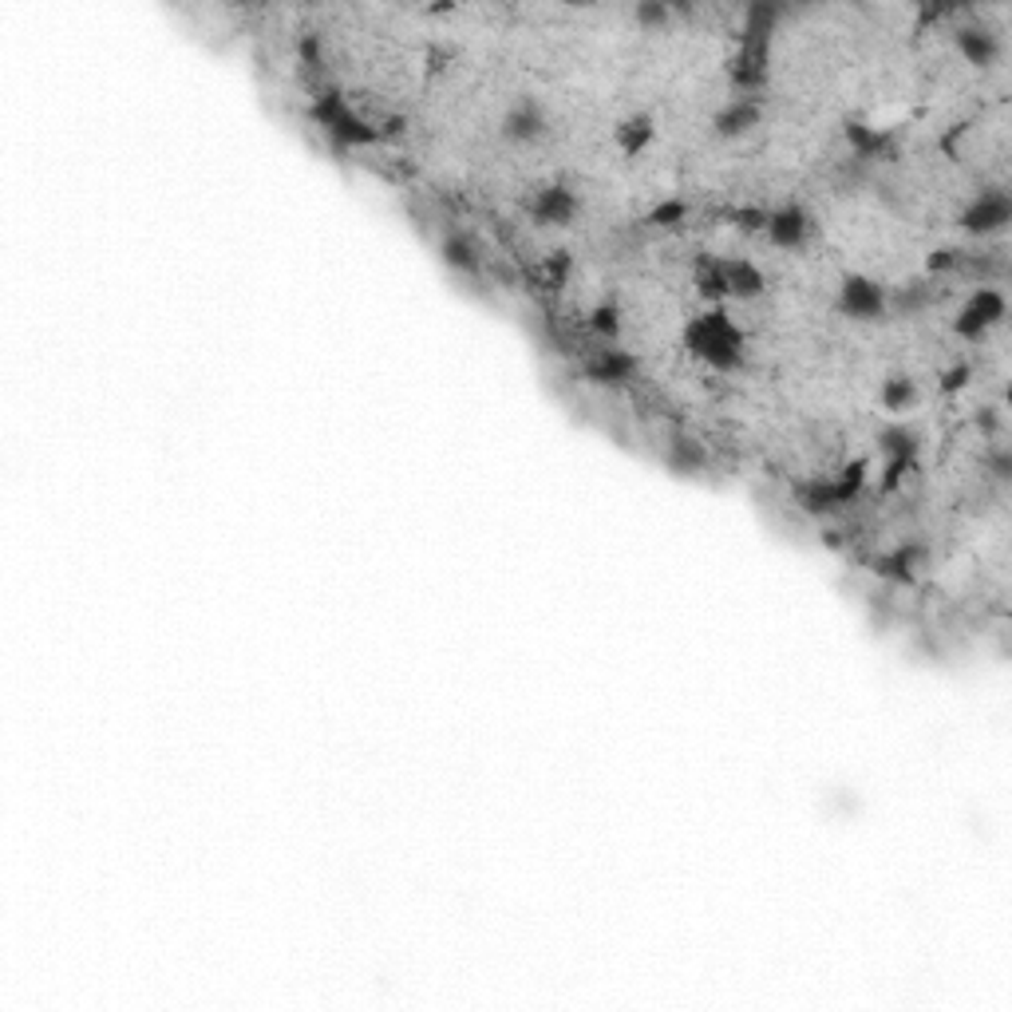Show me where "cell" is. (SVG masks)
Instances as JSON below:
<instances>
[{
  "mask_svg": "<svg viewBox=\"0 0 1012 1012\" xmlns=\"http://www.w3.org/2000/svg\"><path fill=\"white\" fill-rule=\"evenodd\" d=\"M684 344H689V352H693L696 361H704L716 373H736L748 356L744 332H740V325L723 309L701 313V317L689 320Z\"/></svg>",
  "mask_w": 1012,
  "mask_h": 1012,
  "instance_id": "6da1fadb",
  "label": "cell"
},
{
  "mask_svg": "<svg viewBox=\"0 0 1012 1012\" xmlns=\"http://www.w3.org/2000/svg\"><path fill=\"white\" fill-rule=\"evenodd\" d=\"M696 281H701V290L716 301H752V297H760L764 285H767L764 269L752 266V261H744V258L704 261L701 273H696Z\"/></svg>",
  "mask_w": 1012,
  "mask_h": 1012,
  "instance_id": "7a4b0ae2",
  "label": "cell"
},
{
  "mask_svg": "<svg viewBox=\"0 0 1012 1012\" xmlns=\"http://www.w3.org/2000/svg\"><path fill=\"white\" fill-rule=\"evenodd\" d=\"M309 111H313V119H317V123L344 146H361V143H376V139H380V127H373L368 119H361V115L352 111L337 92H320L317 99H313Z\"/></svg>",
  "mask_w": 1012,
  "mask_h": 1012,
  "instance_id": "3957f363",
  "label": "cell"
},
{
  "mask_svg": "<svg viewBox=\"0 0 1012 1012\" xmlns=\"http://www.w3.org/2000/svg\"><path fill=\"white\" fill-rule=\"evenodd\" d=\"M1004 313H1009L1004 293L992 290V285H981V290L961 305L957 317H953V337H961V341H981V337H989V332L1001 325Z\"/></svg>",
  "mask_w": 1012,
  "mask_h": 1012,
  "instance_id": "277c9868",
  "label": "cell"
},
{
  "mask_svg": "<svg viewBox=\"0 0 1012 1012\" xmlns=\"http://www.w3.org/2000/svg\"><path fill=\"white\" fill-rule=\"evenodd\" d=\"M772 68V36L767 32H740V52L732 60V83L740 95H752L767 83Z\"/></svg>",
  "mask_w": 1012,
  "mask_h": 1012,
  "instance_id": "5b68a950",
  "label": "cell"
},
{
  "mask_svg": "<svg viewBox=\"0 0 1012 1012\" xmlns=\"http://www.w3.org/2000/svg\"><path fill=\"white\" fill-rule=\"evenodd\" d=\"M1009 222H1012V198L1004 195L1001 187L981 190V195L973 198L969 207L957 214V226L965 230V234H973V238H992V234L1009 230Z\"/></svg>",
  "mask_w": 1012,
  "mask_h": 1012,
  "instance_id": "8992f818",
  "label": "cell"
},
{
  "mask_svg": "<svg viewBox=\"0 0 1012 1012\" xmlns=\"http://www.w3.org/2000/svg\"><path fill=\"white\" fill-rule=\"evenodd\" d=\"M835 309L850 320H879L890 309V293L882 290L879 281L867 278V273H850L843 285H838Z\"/></svg>",
  "mask_w": 1012,
  "mask_h": 1012,
  "instance_id": "52a82bcc",
  "label": "cell"
},
{
  "mask_svg": "<svg viewBox=\"0 0 1012 1012\" xmlns=\"http://www.w3.org/2000/svg\"><path fill=\"white\" fill-rule=\"evenodd\" d=\"M527 210L538 226L558 230V226H569V222L581 214V198H578V190L566 187V183H546V187H538L534 195H530Z\"/></svg>",
  "mask_w": 1012,
  "mask_h": 1012,
  "instance_id": "ba28073f",
  "label": "cell"
},
{
  "mask_svg": "<svg viewBox=\"0 0 1012 1012\" xmlns=\"http://www.w3.org/2000/svg\"><path fill=\"white\" fill-rule=\"evenodd\" d=\"M953 44H957V52L965 56V63H973V68H992L1004 52L1001 32L989 28V24H961V28L953 32Z\"/></svg>",
  "mask_w": 1012,
  "mask_h": 1012,
  "instance_id": "9c48e42d",
  "label": "cell"
},
{
  "mask_svg": "<svg viewBox=\"0 0 1012 1012\" xmlns=\"http://www.w3.org/2000/svg\"><path fill=\"white\" fill-rule=\"evenodd\" d=\"M764 234L772 246L799 249L811 238V214H807L803 207H796V202H787V207H779V210H767Z\"/></svg>",
  "mask_w": 1012,
  "mask_h": 1012,
  "instance_id": "30bf717a",
  "label": "cell"
},
{
  "mask_svg": "<svg viewBox=\"0 0 1012 1012\" xmlns=\"http://www.w3.org/2000/svg\"><path fill=\"white\" fill-rule=\"evenodd\" d=\"M546 134V111H542V104L538 99H518V104H510V111L503 115V139L506 143H538Z\"/></svg>",
  "mask_w": 1012,
  "mask_h": 1012,
  "instance_id": "8fae6325",
  "label": "cell"
},
{
  "mask_svg": "<svg viewBox=\"0 0 1012 1012\" xmlns=\"http://www.w3.org/2000/svg\"><path fill=\"white\" fill-rule=\"evenodd\" d=\"M581 368H586V376L593 384H625L637 376V356H629V352L621 349H593Z\"/></svg>",
  "mask_w": 1012,
  "mask_h": 1012,
  "instance_id": "7c38bea8",
  "label": "cell"
},
{
  "mask_svg": "<svg viewBox=\"0 0 1012 1012\" xmlns=\"http://www.w3.org/2000/svg\"><path fill=\"white\" fill-rule=\"evenodd\" d=\"M760 119H764V107H760V99H752V95H736L732 104L716 111L713 127H716V134H723V139H740V134L755 131V127H760Z\"/></svg>",
  "mask_w": 1012,
  "mask_h": 1012,
  "instance_id": "4fadbf2b",
  "label": "cell"
},
{
  "mask_svg": "<svg viewBox=\"0 0 1012 1012\" xmlns=\"http://www.w3.org/2000/svg\"><path fill=\"white\" fill-rule=\"evenodd\" d=\"M796 503L803 506L807 515H835V510L850 506L847 498H843V491H838L835 475H831V479H807V483H799L796 486Z\"/></svg>",
  "mask_w": 1012,
  "mask_h": 1012,
  "instance_id": "5bb4252c",
  "label": "cell"
},
{
  "mask_svg": "<svg viewBox=\"0 0 1012 1012\" xmlns=\"http://www.w3.org/2000/svg\"><path fill=\"white\" fill-rule=\"evenodd\" d=\"M921 566H926V550L898 546V550H890L886 558L879 562V574L882 578H894V581H914L921 574Z\"/></svg>",
  "mask_w": 1012,
  "mask_h": 1012,
  "instance_id": "9a60e30c",
  "label": "cell"
},
{
  "mask_svg": "<svg viewBox=\"0 0 1012 1012\" xmlns=\"http://www.w3.org/2000/svg\"><path fill=\"white\" fill-rule=\"evenodd\" d=\"M657 139V127H652V115H629V119H621V127H617V146H621V155L625 158H633V155H640L645 146Z\"/></svg>",
  "mask_w": 1012,
  "mask_h": 1012,
  "instance_id": "2e32d148",
  "label": "cell"
},
{
  "mask_svg": "<svg viewBox=\"0 0 1012 1012\" xmlns=\"http://www.w3.org/2000/svg\"><path fill=\"white\" fill-rule=\"evenodd\" d=\"M847 139H850V146H855V155H862V158H886L890 151H894L890 134L874 131V127H867V123H850Z\"/></svg>",
  "mask_w": 1012,
  "mask_h": 1012,
  "instance_id": "e0dca14e",
  "label": "cell"
},
{
  "mask_svg": "<svg viewBox=\"0 0 1012 1012\" xmlns=\"http://www.w3.org/2000/svg\"><path fill=\"white\" fill-rule=\"evenodd\" d=\"M882 403H886V412H909V408L918 403V384L909 380V376H886V384H882Z\"/></svg>",
  "mask_w": 1012,
  "mask_h": 1012,
  "instance_id": "ac0fdd59",
  "label": "cell"
},
{
  "mask_svg": "<svg viewBox=\"0 0 1012 1012\" xmlns=\"http://www.w3.org/2000/svg\"><path fill=\"white\" fill-rule=\"evenodd\" d=\"M879 444L886 459H918V451H921L918 435L909 432V427H886V432L879 435Z\"/></svg>",
  "mask_w": 1012,
  "mask_h": 1012,
  "instance_id": "d6986e66",
  "label": "cell"
},
{
  "mask_svg": "<svg viewBox=\"0 0 1012 1012\" xmlns=\"http://www.w3.org/2000/svg\"><path fill=\"white\" fill-rule=\"evenodd\" d=\"M439 254H444V261H447V266H451V269H459V273H475V269H479V254H475V246H471V242H467V238H459V234H455V238H447L444 246H439Z\"/></svg>",
  "mask_w": 1012,
  "mask_h": 1012,
  "instance_id": "ffe728a7",
  "label": "cell"
},
{
  "mask_svg": "<svg viewBox=\"0 0 1012 1012\" xmlns=\"http://www.w3.org/2000/svg\"><path fill=\"white\" fill-rule=\"evenodd\" d=\"M589 329L598 332V337H605V341H613V337L621 332L617 309H613V305H598V309H593V317H589Z\"/></svg>",
  "mask_w": 1012,
  "mask_h": 1012,
  "instance_id": "44dd1931",
  "label": "cell"
},
{
  "mask_svg": "<svg viewBox=\"0 0 1012 1012\" xmlns=\"http://www.w3.org/2000/svg\"><path fill=\"white\" fill-rule=\"evenodd\" d=\"M669 16H672L669 4H637V9H633V21H637L640 28H649V32L664 28V24H669Z\"/></svg>",
  "mask_w": 1012,
  "mask_h": 1012,
  "instance_id": "7402d4cb",
  "label": "cell"
},
{
  "mask_svg": "<svg viewBox=\"0 0 1012 1012\" xmlns=\"http://www.w3.org/2000/svg\"><path fill=\"white\" fill-rule=\"evenodd\" d=\"M684 217H689V207L684 202H661L657 210H649V226H681Z\"/></svg>",
  "mask_w": 1012,
  "mask_h": 1012,
  "instance_id": "603a6c76",
  "label": "cell"
},
{
  "mask_svg": "<svg viewBox=\"0 0 1012 1012\" xmlns=\"http://www.w3.org/2000/svg\"><path fill=\"white\" fill-rule=\"evenodd\" d=\"M969 380H973V364H953V368L941 373V392H961Z\"/></svg>",
  "mask_w": 1012,
  "mask_h": 1012,
  "instance_id": "cb8c5ba5",
  "label": "cell"
},
{
  "mask_svg": "<svg viewBox=\"0 0 1012 1012\" xmlns=\"http://www.w3.org/2000/svg\"><path fill=\"white\" fill-rule=\"evenodd\" d=\"M926 266H930V273H945V269H957V266H961V249H938V254H933V258L926 261Z\"/></svg>",
  "mask_w": 1012,
  "mask_h": 1012,
  "instance_id": "d4e9b609",
  "label": "cell"
},
{
  "mask_svg": "<svg viewBox=\"0 0 1012 1012\" xmlns=\"http://www.w3.org/2000/svg\"><path fill=\"white\" fill-rule=\"evenodd\" d=\"M301 56H305V63H320V36L317 32H305V36H301Z\"/></svg>",
  "mask_w": 1012,
  "mask_h": 1012,
  "instance_id": "484cf974",
  "label": "cell"
},
{
  "mask_svg": "<svg viewBox=\"0 0 1012 1012\" xmlns=\"http://www.w3.org/2000/svg\"><path fill=\"white\" fill-rule=\"evenodd\" d=\"M989 467H992V475H997V479H1009V471H1012L1009 455H1004V451H997V455H992V459H989Z\"/></svg>",
  "mask_w": 1012,
  "mask_h": 1012,
  "instance_id": "4316f807",
  "label": "cell"
}]
</instances>
